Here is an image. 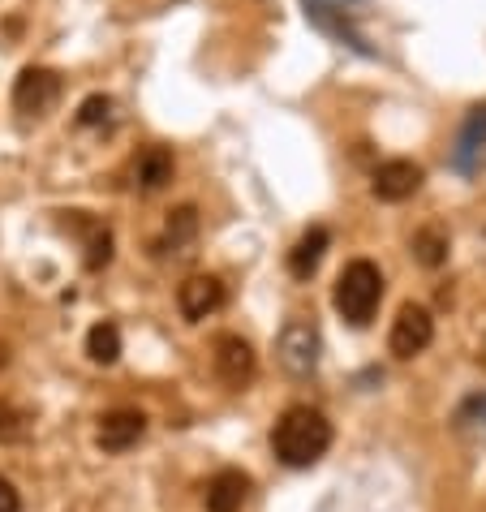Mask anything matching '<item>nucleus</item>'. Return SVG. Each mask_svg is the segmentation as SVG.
I'll return each instance as SVG.
<instances>
[{
  "instance_id": "f257e3e1",
  "label": "nucleus",
  "mask_w": 486,
  "mask_h": 512,
  "mask_svg": "<svg viewBox=\"0 0 486 512\" xmlns=\"http://www.w3.org/2000/svg\"><path fill=\"white\" fill-rule=\"evenodd\" d=\"M271 448H276L280 465L310 469L327 448H332V422L310 405H293L276 418V426H271Z\"/></svg>"
},
{
  "instance_id": "f03ea898",
  "label": "nucleus",
  "mask_w": 486,
  "mask_h": 512,
  "mask_svg": "<svg viewBox=\"0 0 486 512\" xmlns=\"http://www.w3.org/2000/svg\"><path fill=\"white\" fill-rule=\"evenodd\" d=\"M332 302H336V310H340V319L345 323L366 327L370 319H375L379 302H383V272L370 259H353L336 280Z\"/></svg>"
},
{
  "instance_id": "7ed1b4c3",
  "label": "nucleus",
  "mask_w": 486,
  "mask_h": 512,
  "mask_svg": "<svg viewBox=\"0 0 486 512\" xmlns=\"http://www.w3.org/2000/svg\"><path fill=\"white\" fill-rule=\"evenodd\" d=\"M276 353H280V366L293 379H310L314 371H319V358H323L319 323L314 319H289L280 340H276Z\"/></svg>"
},
{
  "instance_id": "20e7f679",
  "label": "nucleus",
  "mask_w": 486,
  "mask_h": 512,
  "mask_svg": "<svg viewBox=\"0 0 486 512\" xmlns=\"http://www.w3.org/2000/svg\"><path fill=\"white\" fill-rule=\"evenodd\" d=\"M56 99H61V78H56L52 69L26 65L18 82H13V108H18L22 117H48L56 108Z\"/></svg>"
},
{
  "instance_id": "39448f33",
  "label": "nucleus",
  "mask_w": 486,
  "mask_h": 512,
  "mask_svg": "<svg viewBox=\"0 0 486 512\" xmlns=\"http://www.w3.org/2000/svg\"><path fill=\"white\" fill-rule=\"evenodd\" d=\"M435 340V319L426 306H413L405 302L396 310V323H392V336H388V349L396 358H418V353Z\"/></svg>"
},
{
  "instance_id": "423d86ee",
  "label": "nucleus",
  "mask_w": 486,
  "mask_h": 512,
  "mask_svg": "<svg viewBox=\"0 0 486 512\" xmlns=\"http://www.w3.org/2000/svg\"><path fill=\"white\" fill-rule=\"evenodd\" d=\"M254 371H259V358H254L250 340H241V336H220L216 340V375L224 379V388L241 392L254 379Z\"/></svg>"
},
{
  "instance_id": "0eeeda50",
  "label": "nucleus",
  "mask_w": 486,
  "mask_h": 512,
  "mask_svg": "<svg viewBox=\"0 0 486 512\" xmlns=\"http://www.w3.org/2000/svg\"><path fill=\"white\" fill-rule=\"evenodd\" d=\"M224 302H228V293H224V280L220 276H190L177 289V306H181V315L190 319V323L216 315Z\"/></svg>"
},
{
  "instance_id": "6e6552de",
  "label": "nucleus",
  "mask_w": 486,
  "mask_h": 512,
  "mask_svg": "<svg viewBox=\"0 0 486 512\" xmlns=\"http://www.w3.org/2000/svg\"><path fill=\"white\" fill-rule=\"evenodd\" d=\"M418 186H422V168L413 160H388L370 177V190H375V198H383V203H405V198L418 194Z\"/></svg>"
},
{
  "instance_id": "1a4fd4ad",
  "label": "nucleus",
  "mask_w": 486,
  "mask_h": 512,
  "mask_svg": "<svg viewBox=\"0 0 486 512\" xmlns=\"http://www.w3.org/2000/svg\"><path fill=\"white\" fill-rule=\"evenodd\" d=\"M306 18L319 26L323 35H332V39H340V44H349L353 52H366L370 56V44L362 39V31L349 22V9L345 5H336V0H306Z\"/></svg>"
},
{
  "instance_id": "9d476101",
  "label": "nucleus",
  "mask_w": 486,
  "mask_h": 512,
  "mask_svg": "<svg viewBox=\"0 0 486 512\" xmlns=\"http://www.w3.org/2000/svg\"><path fill=\"white\" fill-rule=\"evenodd\" d=\"M147 435V418L138 409H108L99 418V448L104 452H130Z\"/></svg>"
},
{
  "instance_id": "9b49d317",
  "label": "nucleus",
  "mask_w": 486,
  "mask_h": 512,
  "mask_svg": "<svg viewBox=\"0 0 486 512\" xmlns=\"http://www.w3.org/2000/svg\"><path fill=\"white\" fill-rule=\"evenodd\" d=\"M246 495H250V478L241 469H220L207 482V512H241Z\"/></svg>"
},
{
  "instance_id": "f8f14e48",
  "label": "nucleus",
  "mask_w": 486,
  "mask_h": 512,
  "mask_svg": "<svg viewBox=\"0 0 486 512\" xmlns=\"http://www.w3.org/2000/svg\"><path fill=\"white\" fill-rule=\"evenodd\" d=\"M327 246H332V233H327L323 224H314V229H306V233H302V241H297L293 254H289V272H293L297 280H310L314 272H319V263H323Z\"/></svg>"
},
{
  "instance_id": "ddd939ff",
  "label": "nucleus",
  "mask_w": 486,
  "mask_h": 512,
  "mask_svg": "<svg viewBox=\"0 0 486 512\" xmlns=\"http://www.w3.org/2000/svg\"><path fill=\"white\" fill-rule=\"evenodd\" d=\"M134 177H138V190H164L173 181V155L164 147H147L138 151L134 160Z\"/></svg>"
},
{
  "instance_id": "4468645a",
  "label": "nucleus",
  "mask_w": 486,
  "mask_h": 512,
  "mask_svg": "<svg viewBox=\"0 0 486 512\" xmlns=\"http://www.w3.org/2000/svg\"><path fill=\"white\" fill-rule=\"evenodd\" d=\"M482 142H486V104L469 112L465 130H461V138H456V155H452V164L461 168V173H474V160H478Z\"/></svg>"
},
{
  "instance_id": "2eb2a0df",
  "label": "nucleus",
  "mask_w": 486,
  "mask_h": 512,
  "mask_svg": "<svg viewBox=\"0 0 486 512\" xmlns=\"http://www.w3.org/2000/svg\"><path fill=\"white\" fill-rule=\"evenodd\" d=\"M452 426H456V435H461L465 444H486V392L469 396V401L456 409Z\"/></svg>"
},
{
  "instance_id": "dca6fc26",
  "label": "nucleus",
  "mask_w": 486,
  "mask_h": 512,
  "mask_svg": "<svg viewBox=\"0 0 486 512\" xmlns=\"http://www.w3.org/2000/svg\"><path fill=\"white\" fill-rule=\"evenodd\" d=\"M87 353H91V362L99 366H112L121 358V332H117V323H95L91 332H87Z\"/></svg>"
},
{
  "instance_id": "f3484780",
  "label": "nucleus",
  "mask_w": 486,
  "mask_h": 512,
  "mask_svg": "<svg viewBox=\"0 0 486 512\" xmlns=\"http://www.w3.org/2000/svg\"><path fill=\"white\" fill-rule=\"evenodd\" d=\"M87 211H74V220L87 229V267L91 272H99V267H108L112 259V233L104 229V224H95V220H82Z\"/></svg>"
},
{
  "instance_id": "a211bd4d",
  "label": "nucleus",
  "mask_w": 486,
  "mask_h": 512,
  "mask_svg": "<svg viewBox=\"0 0 486 512\" xmlns=\"http://www.w3.org/2000/svg\"><path fill=\"white\" fill-rule=\"evenodd\" d=\"M413 259H418L422 267H439L443 259H448V233H443L439 224L413 233Z\"/></svg>"
},
{
  "instance_id": "6ab92c4d",
  "label": "nucleus",
  "mask_w": 486,
  "mask_h": 512,
  "mask_svg": "<svg viewBox=\"0 0 486 512\" xmlns=\"http://www.w3.org/2000/svg\"><path fill=\"white\" fill-rule=\"evenodd\" d=\"M198 233V211L194 207H177L173 211V220H168V237L164 241H173V246H185Z\"/></svg>"
},
{
  "instance_id": "aec40b11",
  "label": "nucleus",
  "mask_w": 486,
  "mask_h": 512,
  "mask_svg": "<svg viewBox=\"0 0 486 512\" xmlns=\"http://www.w3.org/2000/svg\"><path fill=\"white\" fill-rule=\"evenodd\" d=\"M112 121V99L108 95H91V99H82V108H78V125H108Z\"/></svg>"
},
{
  "instance_id": "412c9836",
  "label": "nucleus",
  "mask_w": 486,
  "mask_h": 512,
  "mask_svg": "<svg viewBox=\"0 0 486 512\" xmlns=\"http://www.w3.org/2000/svg\"><path fill=\"white\" fill-rule=\"evenodd\" d=\"M31 431V418L18 414V409H0V444H9V439H26Z\"/></svg>"
},
{
  "instance_id": "4be33fe9",
  "label": "nucleus",
  "mask_w": 486,
  "mask_h": 512,
  "mask_svg": "<svg viewBox=\"0 0 486 512\" xmlns=\"http://www.w3.org/2000/svg\"><path fill=\"white\" fill-rule=\"evenodd\" d=\"M22 508V500H18V487L0 474V512H18Z\"/></svg>"
},
{
  "instance_id": "5701e85b",
  "label": "nucleus",
  "mask_w": 486,
  "mask_h": 512,
  "mask_svg": "<svg viewBox=\"0 0 486 512\" xmlns=\"http://www.w3.org/2000/svg\"><path fill=\"white\" fill-rule=\"evenodd\" d=\"M5 366H9V349L0 345V371H5Z\"/></svg>"
}]
</instances>
